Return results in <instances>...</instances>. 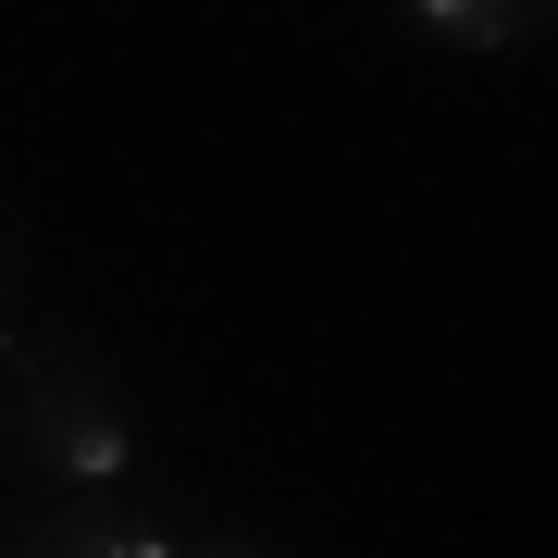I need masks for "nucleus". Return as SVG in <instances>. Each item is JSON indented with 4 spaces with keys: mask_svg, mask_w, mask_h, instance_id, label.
<instances>
[{
    "mask_svg": "<svg viewBox=\"0 0 558 558\" xmlns=\"http://www.w3.org/2000/svg\"><path fill=\"white\" fill-rule=\"evenodd\" d=\"M25 286H38V223H25V186L0 174V323H25Z\"/></svg>",
    "mask_w": 558,
    "mask_h": 558,
    "instance_id": "obj_4",
    "label": "nucleus"
},
{
    "mask_svg": "<svg viewBox=\"0 0 558 558\" xmlns=\"http://www.w3.org/2000/svg\"><path fill=\"white\" fill-rule=\"evenodd\" d=\"M199 558H286V546H248V534H223V546H199Z\"/></svg>",
    "mask_w": 558,
    "mask_h": 558,
    "instance_id": "obj_5",
    "label": "nucleus"
},
{
    "mask_svg": "<svg viewBox=\"0 0 558 558\" xmlns=\"http://www.w3.org/2000/svg\"><path fill=\"white\" fill-rule=\"evenodd\" d=\"M0 558H186V546L161 534L137 484H75V497H25L0 521Z\"/></svg>",
    "mask_w": 558,
    "mask_h": 558,
    "instance_id": "obj_2",
    "label": "nucleus"
},
{
    "mask_svg": "<svg viewBox=\"0 0 558 558\" xmlns=\"http://www.w3.org/2000/svg\"><path fill=\"white\" fill-rule=\"evenodd\" d=\"M149 398L87 323H0V484H137Z\"/></svg>",
    "mask_w": 558,
    "mask_h": 558,
    "instance_id": "obj_1",
    "label": "nucleus"
},
{
    "mask_svg": "<svg viewBox=\"0 0 558 558\" xmlns=\"http://www.w3.org/2000/svg\"><path fill=\"white\" fill-rule=\"evenodd\" d=\"M398 25L459 50V62H509V50L558 38V0H398Z\"/></svg>",
    "mask_w": 558,
    "mask_h": 558,
    "instance_id": "obj_3",
    "label": "nucleus"
}]
</instances>
